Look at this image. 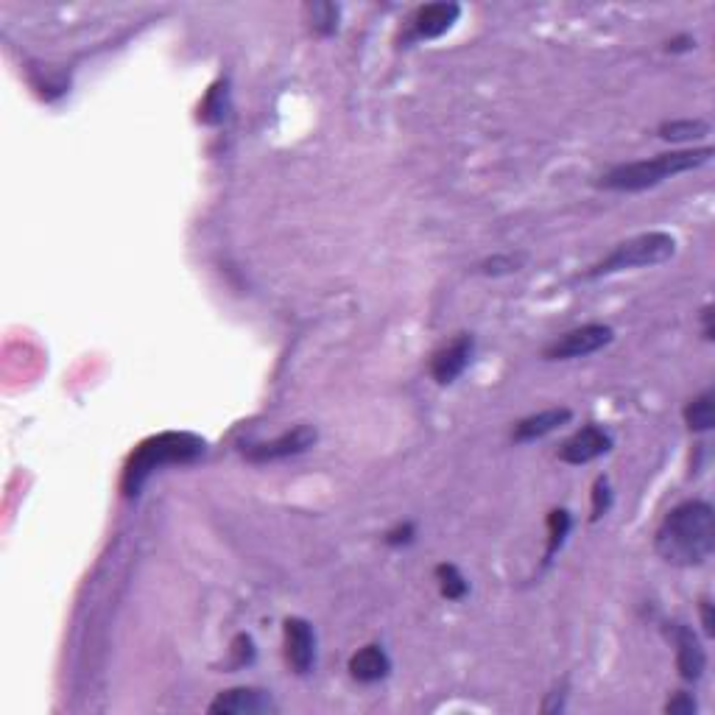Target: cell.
I'll list each match as a JSON object with an SVG mask.
<instances>
[{
    "label": "cell",
    "mask_w": 715,
    "mask_h": 715,
    "mask_svg": "<svg viewBox=\"0 0 715 715\" xmlns=\"http://www.w3.org/2000/svg\"><path fill=\"white\" fill-rule=\"evenodd\" d=\"M671 715H693L696 713V702L690 699L688 693H676L674 699L668 702V707H665Z\"/></svg>",
    "instance_id": "cell-23"
},
{
    "label": "cell",
    "mask_w": 715,
    "mask_h": 715,
    "mask_svg": "<svg viewBox=\"0 0 715 715\" xmlns=\"http://www.w3.org/2000/svg\"><path fill=\"white\" fill-rule=\"evenodd\" d=\"M520 263H523V257H492L484 263V271L486 274H509V271L520 269Z\"/></svg>",
    "instance_id": "cell-22"
},
{
    "label": "cell",
    "mask_w": 715,
    "mask_h": 715,
    "mask_svg": "<svg viewBox=\"0 0 715 715\" xmlns=\"http://www.w3.org/2000/svg\"><path fill=\"white\" fill-rule=\"evenodd\" d=\"M674 255L676 241L668 232H643V235L618 243L604 260H598L593 269L587 271V277L595 280V277H607V274H618V271L660 266Z\"/></svg>",
    "instance_id": "cell-4"
},
{
    "label": "cell",
    "mask_w": 715,
    "mask_h": 715,
    "mask_svg": "<svg viewBox=\"0 0 715 715\" xmlns=\"http://www.w3.org/2000/svg\"><path fill=\"white\" fill-rule=\"evenodd\" d=\"M710 160H713V149L710 146L690 151H668V154H657L654 160L615 165L612 171L601 176V188L637 193V190L654 188V185H660V182L676 174L696 171V168H702Z\"/></svg>",
    "instance_id": "cell-3"
},
{
    "label": "cell",
    "mask_w": 715,
    "mask_h": 715,
    "mask_svg": "<svg viewBox=\"0 0 715 715\" xmlns=\"http://www.w3.org/2000/svg\"><path fill=\"white\" fill-rule=\"evenodd\" d=\"M710 135V123L707 121H665L660 126V137L668 143H693Z\"/></svg>",
    "instance_id": "cell-16"
},
{
    "label": "cell",
    "mask_w": 715,
    "mask_h": 715,
    "mask_svg": "<svg viewBox=\"0 0 715 715\" xmlns=\"http://www.w3.org/2000/svg\"><path fill=\"white\" fill-rule=\"evenodd\" d=\"M305 12H308V17H311V28L316 31V34H322V37L336 34L338 6H333V3H311Z\"/></svg>",
    "instance_id": "cell-18"
},
{
    "label": "cell",
    "mask_w": 715,
    "mask_h": 715,
    "mask_svg": "<svg viewBox=\"0 0 715 715\" xmlns=\"http://www.w3.org/2000/svg\"><path fill=\"white\" fill-rule=\"evenodd\" d=\"M461 6L459 3H428L414 14V37L417 40H436L445 31L453 28V23L459 20Z\"/></svg>",
    "instance_id": "cell-12"
},
{
    "label": "cell",
    "mask_w": 715,
    "mask_h": 715,
    "mask_svg": "<svg viewBox=\"0 0 715 715\" xmlns=\"http://www.w3.org/2000/svg\"><path fill=\"white\" fill-rule=\"evenodd\" d=\"M411 540H414V526H411V523H405V526L394 528V531L386 534V542H389V545H403V542Z\"/></svg>",
    "instance_id": "cell-24"
},
{
    "label": "cell",
    "mask_w": 715,
    "mask_h": 715,
    "mask_svg": "<svg viewBox=\"0 0 715 715\" xmlns=\"http://www.w3.org/2000/svg\"><path fill=\"white\" fill-rule=\"evenodd\" d=\"M204 439L193 436V433H160L151 436L143 445L135 447V453L126 461L123 470V495L132 498L137 495L143 484L149 481V475L154 470H160L165 464H190V461L202 459Z\"/></svg>",
    "instance_id": "cell-2"
},
{
    "label": "cell",
    "mask_w": 715,
    "mask_h": 715,
    "mask_svg": "<svg viewBox=\"0 0 715 715\" xmlns=\"http://www.w3.org/2000/svg\"><path fill=\"white\" fill-rule=\"evenodd\" d=\"M612 506V492H609L607 478H598L593 489V520H601Z\"/></svg>",
    "instance_id": "cell-20"
},
{
    "label": "cell",
    "mask_w": 715,
    "mask_h": 715,
    "mask_svg": "<svg viewBox=\"0 0 715 715\" xmlns=\"http://www.w3.org/2000/svg\"><path fill=\"white\" fill-rule=\"evenodd\" d=\"M436 581H439V590H442L447 601H461V598L467 595V590H470V584L461 576L456 565L436 567Z\"/></svg>",
    "instance_id": "cell-17"
},
{
    "label": "cell",
    "mask_w": 715,
    "mask_h": 715,
    "mask_svg": "<svg viewBox=\"0 0 715 715\" xmlns=\"http://www.w3.org/2000/svg\"><path fill=\"white\" fill-rule=\"evenodd\" d=\"M470 355H473V338L467 336V333H461L456 341H450L445 350H439L436 355H433L431 361V375L436 383H453V380L459 378L461 372L467 369V364H470Z\"/></svg>",
    "instance_id": "cell-10"
},
{
    "label": "cell",
    "mask_w": 715,
    "mask_h": 715,
    "mask_svg": "<svg viewBox=\"0 0 715 715\" xmlns=\"http://www.w3.org/2000/svg\"><path fill=\"white\" fill-rule=\"evenodd\" d=\"M674 643H676V668H679L682 679H688V682L702 679L704 668H707V654H704L699 637L693 635V629L682 626V623H676Z\"/></svg>",
    "instance_id": "cell-11"
},
{
    "label": "cell",
    "mask_w": 715,
    "mask_h": 715,
    "mask_svg": "<svg viewBox=\"0 0 715 715\" xmlns=\"http://www.w3.org/2000/svg\"><path fill=\"white\" fill-rule=\"evenodd\" d=\"M319 433L311 425H297L291 431H285L283 436L271 439V442H263V445H252L243 450V456L255 464H266V461H277V459H288V456H297V453H305L308 447L316 445Z\"/></svg>",
    "instance_id": "cell-6"
},
{
    "label": "cell",
    "mask_w": 715,
    "mask_h": 715,
    "mask_svg": "<svg viewBox=\"0 0 715 715\" xmlns=\"http://www.w3.org/2000/svg\"><path fill=\"white\" fill-rule=\"evenodd\" d=\"M657 554L676 567H699L715 548V512L704 500H685L657 528Z\"/></svg>",
    "instance_id": "cell-1"
},
{
    "label": "cell",
    "mask_w": 715,
    "mask_h": 715,
    "mask_svg": "<svg viewBox=\"0 0 715 715\" xmlns=\"http://www.w3.org/2000/svg\"><path fill=\"white\" fill-rule=\"evenodd\" d=\"M609 450H612V436L598 425H587V428H581L562 442L559 459L565 464H590Z\"/></svg>",
    "instance_id": "cell-7"
},
{
    "label": "cell",
    "mask_w": 715,
    "mask_h": 715,
    "mask_svg": "<svg viewBox=\"0 0 715 715\" xmlns=\"http://www.w3.org/2000/svg\"><path fill=\"white\" fill-rule=\"evenodd\" d=\"M548 531H551V537H548V554H545V562H551V556L562 548L567 531H570V514H567L565 509L551 512V517H548Z\"/></svg>",
    "instance_id": "cell-19"
},
{
    "label": "cell",
    "mask_w": 715,
    "mask_h": 715,
    "mask_svg": "<svg viewBox=\"0 0 715 715\" xmlns=\"http://www.w3.org/2000/svg\"><path fill=\"white\" fill-rule=\"evenodd\" d=\"M702 623H704V632L713 637L715 635V629H713V626H715V623H713V604H710L707 598L702 601Z\"/></svg>",
    "instance_id": "cell-25"
},
{
    "label": "cell",
    "mask_w": 715,
    "mask_h": 715,
    "mask_svg": "<svg viewBox=\"0 0 715 715\" xmlns=\"http://www.w3.org/2000/svg\"><path fill=\"white\" fill-rule=\"evenodd\" d=\"M285 657L297 674L311 671L313 662H316V635H313L311 623L302 621V618L285 621Z\"/></svg>",
    "instance_id": "cell-9"
},
{
    "label": "cell",
    "mask_w": 715,
    "mask_h": 715,
    "mask_svg": "<svg viewBox=\"0 0 715 715\" xmlns=\"http://www.w3.org/2000/svg\"><path fill=\"white\" fill-rule=\"evenodd\" d=\"M710 319H713V308H704V338H713V327H710Z\"/></svg>",
    "instance_id": "cell-26"
},
{
    "label": "cell",
    "mask_w": 715,
    "mask_h": 715,
    "mask_svg": "<svg viewBox=\"0 0 715 715\" xmlns=\"http://www.w3.org/2000/svg\"><path fill=\"white\" fill-rule=\"evenodd\" d=\"M213 715H263L277 713V704L269 693L255 688H232L218 693L216 702L210 704Z\"/></svg>",
    "instance_id": "cell-8"
},
{
    "label": "cell",
    "mask_w": 715,
    "mask_h": 715,
    "mask_svg": "<svg viewBox=\"0 0 715 715\" xmlns=\"http://www.w3.org/2000/svg\"><path fill=\"white\" fill-rule=\"evenodd\" d=\"M612 327L607 324H581L576 330H567L565 336H559L554 344L545 347L548 361H573V358H587L593 352L604 350L612 344Z\"/></svg>",
    "instance_id": "cell-5"
},
{
    "label": "cell",
    "mask_w": 715,
    "mask_h": 715,
    "mask_svg": "<svg viewBox=\"0 0 715 715\" xmlns=\"http://www.w3.org/2000/svg\"><path fill=\"white\" fill-rule=\"evenodd\" d=\"M713 392L707 389V392H702L699 397H693L688 403V408H685V422H688L690 431L702 433V431H710L715 425V405H713Z\"/></svg>",
    "instance_id": "cell-15"
},
{
    "label": "cell",
    "mask_w": 715,
    "mask_h": 715,
    "mask_svg": "<svg viewBox=\"0 0 715 715\" xmlns=\"http://www.w3.org/2000/svg\"><path fill=\"white\" fill-rule=\"evenodd\" d=\"M232 654H235V665H249L255 660V643L249 635H238L232 643Z\"/></svg>",
    "instance_id": "cell-21"
},
{
    "label": "cell",
    "mask_w": 715,
    "mask_h": 715,
    "mask_svg": "<svg viewBox=\"0 0 715 715\" xmlns=\"http://www.w3.org/2000/svg\"><path fill=\"white\" fill-rule=\"evenodd\" d=\"M389 671H392V660H389V654H386L380 646H366L361 648L358 654H352L350 674L355 676L358 682L372 685V682L386 679Z\"/></svg>",
    "instance_id": "cell-14"
},
{
    "label": "cell",
    "mask_w": 715,
    "mask_h": 715,
    "mask_svg": "<svg viewBox=\"0 0 715 715\" xmlns=\"http://www.w3.org/2000/svg\"><path fill=\"white\" fill-rule=\"evenodd\" d=\"M573 417L570 408H548V411H540V414H531V417L520 419L514 425L512 439L514 442H534V439H542L548 433H554L556 428L567 425Z\"/></svg>",
    "instance_id": "cell-13"
}]
</instances>
